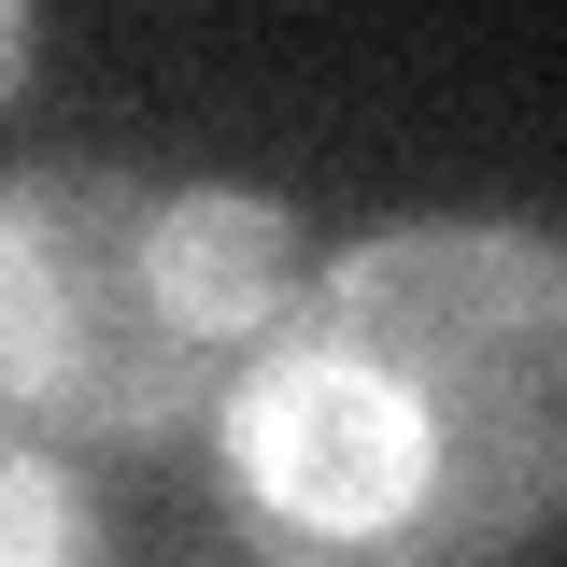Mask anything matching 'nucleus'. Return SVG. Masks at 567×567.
<instances>
[{"label": "nucleus", "instance_id": "obj_1", "mask_svg": "<svg viewBox=\"0 0 567 567\" xmlns=\"http://www.w3.org/2000/svg\"><path fill=\"white\" fill-rule=\"evenodd\" d=\"M256 567H496L567 511V227L398 213L298 270L213 412Z\"/></svg>", "mask_w": 567, "mask_h": 567}, {"label": "nucleus", "instance_id": "obj_2", "mask_svg": "<svg viewBox=\"0 0 567 567\" xmlns=\"http://www.w3.org/2000/svg\"><path fill=\"white\" fill-rule=\"evenodd\" d=\"M298 298V213L256 185H142L114 156L0 171V425L156 454L227 412Z\"/></svg>", "mask_w": 567, "mask_h": 567}, {"label": "nucleus", "instance_id": "obj_3", "mask_svg": "<svg viewBox=\"0 0 567 567\" xmlns=\"http://www.w3.org/2000/svg\"><path fill=\"white\" fill-rule=\"evenodd\" d=\"M0 567H114V525L58 440L0 425Z\"/></svg>", "mask_w": 567, "mask_h": 567}, {"label": "nucleus", "instance_id": "obj_4", "mask_svg": "<svg viewBox=\"0 0 567 567\" xmlns=\"http://www.w3.org/2000/svg\"><path fill=\"white\" fill-rule=\"evenodd\" d=\"M29 58H43V29H29V14L0 0V114H14V85H29Z\"/></svg>", "mask_w": 567, "mask_h": 567}]
</instances>
